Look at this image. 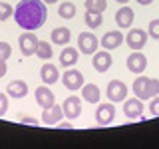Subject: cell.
I'll use <instances>...</instances> for the list:
<instances>
[{
    "label": "cell",
    "instance_id": "6da1fadb",
    "mask_svg": "<svg viewBox=\"0 0 159 149\" xmlns=\"http://www.w3.org/2000/svg\"><path fill=\"white\" fill-rule=\"evenodd\" d=\"M48 18V10L44 0H20L14 10V20L20 28L24 30H34L42 28Z\"/></svg>",
    "mask_w": 159,
    "mask_h": 149
},
{
    "label": "cell",
    "instance_id": "7a4b0ae2",
    "mask_svg": "<svg viewBox=\"0 0 159 149\" xmlns=\"http://www.w3.org/2000/svg\"><path fill=\"white\" fill-rule=\"evenodd\" d=\"M131 89L141 102H145V99H151V97H155L159 93V79L147 78V76H139V78H135Z\"/></svg>",
    "mask_w": 159,
    "mask_h": 149
},
{
    "label": "cell",
    "instance_id": "3957f363",
    "mask_svg": "<svg viewBox=\"0 0 159 149\" xmlns=\"http://www.w3.org/2000/svg\"><path fill=\"white\" fill-rule=\"evenodd\" d=\"M78 46H80V52H82V54L93 56V54L98 52L99 40L96 38V34H93V32H80V36H78Z\"/></svg>",
    "mask_w": 159,
    "mask_h": 149
},
{
    "label": "cell",
    "instance_id": "277c9868",
    "mask_svg": "<svg viewBox=\"0 0 159 149\" xmlns=\"http://www.w3.org/2000/svg\"><path fill=\"white\" fill-rule=\"evenodd\" d=\"M38 36L34 32H30V30H26V32L22 34V36L18 38V46H20V52L24 54V56H32V54H36V48H38Z\"/></svg>",
    "mask_w": 159,
    "mask_h": 149
},
{
    "label": "cell",
    "instance_id": "5b68a950",
    "mask_svg": "<svg viewBox=\"0 0 159 149\" xmlns=\"http://www.w3.org/2000/svg\"><path fill=\"white\" fill-rule=\"evenodd\" d=\"M107 97L111 103L116 102H123V99L127 97V86L121 82V79H111V82L107 84Z\"/></svg>",
    "mask_w": 159,
    "mask_h": 149
},
{
    "label": "cell",
    "instance_id": "8992f818",
    "mask_svg": "<svg viewBox=\"0 0 159 149\" xmlns=\"http://www.w3.org/2000/svg\"><path fill=\"white\" fill-rule=\"evenodd\" d=\"M62 111H64V115L68 119H78L82 115V102H80V97L78 96L66 97L64 103H62Z\"/></svg>",
    "mask_w": 159,
    "mask_h": 149
},
{
    "label": "cell",
    "instance_id": "52a82bcc",
    "mask_svg": "<svg viewBox=\"0 0 159 149\" xmlns=\"http://www.w3.org/2000/svg\"><path fill=\"white\" fill-rule=\"evenodd\" d=\"M125 66H127V70L131 74H143V72H145V68H147V58L143 56L139 50H135L133 54H129V56H127Z\"/></svg>",
    "mask_w": 159,
    "mask_h": 149
},
{
    "label": "cell",
    "instance_id": "ba28073f",
    "mask_svg": "<svg viewBox=\"0 0 159 149\" xmlns=\"http://www.w3.org/2000/svg\"><path fill=\"white\" fill-rule=\"evenodd\" d=\"M111 64H113V60H111L109 50L96 52V54H93V58H92V66H93V70H96V72H99V74L107 72V70L111 68Z\"/></svg>",
    "mask_w": 159,
    "mask_h": 149
},
{
    "label": "cell",
    "instance_id": "9c48e42d",
    "mask_svg": "<svg viewBox=\"0 0 159 149\" xmlns=\"http://www.w3.org/2000/svg\"><path fill=\"white\" fill-rule=\"evenodd\" d=\"M62 82H64V86H66L70 92L82 89V86H84V74L80 72V70H68V72H64Z\"/></svg>",
    "mask_w": 159,
    "mask_h": 149
},
{
    "label": "cell",
    "instance_id": "30bf717a",
    "mask_svg": "<svg viewBox=\"0 0 159 149\" xmlns=\"http://www.w3.org/2000/svg\"><path fill=\"white\" fill-rule=\"evenodd\" d=\"M113 117H116V106H111V103H102V106H98L96 121L99 125H109V123L113 121Z\"/></svg>",
    "mask_w": 159,
    "mask_h": 149
},
{
    "label": "cell",
    "instance_id": "8fae6325",
    "mask_svg": "<svg viewBox=\"0 0 159 149\" xmlns=\"http://www.w3.org/2000/svg\"><path fill=\"white\" fill-rule=\"evenodd\" d=\"M147 44V32H143L141 28H131L127 32V46L131 50H141Z\"/></svg>",
    "mask_w": 159,
    "mask_h": 149
},
{
    "label": "cell",
    "instance_id": "7c38bea8",
    "mask_svg": "<svg viewBox=\"0 0 159 149\" xmlns=\"http://www.w3.org/2000/svg\"><path fill=\"white\" fill-rule=\"evenodd\" d=\"M123 113H125V117H129V119L141 117L143 115V102L137 96L135 97H129L127 102L123 103Z\"/></svg>",
    "mask_w": 159,
    "mask_h": 149
},
{
    "label": "cell",
    "instance_id": "4fadbf2b",
    "mask_svg": "<svg viewBox=\"0 0 159 149\" xmlns=\"http://www.w3.org/2000/svg\"><path fill=\"white\" fill-rule=\"evenodd\" d=\"M34 97H36V102H38V106L40 107H50V106H54L56 103V96H54V92L52 89H48V86H40L36 88V92H34Z\"/></svg>",
    "mask_w": 159,
    "mask_h": 149
},
{
    "label": "cell",
    "instance_id": "5bb4252c",
    "mask_svg": "<svg viewBox=\"0 0 159 149\" xmlns=\"http://www.w3.org/2000/svg\"><path fill=\"white\" fill-rule=\"evenodd\" d=\"M123 34L119 32V30H113V32H106L103 34V38L99 40V44L103 46V50H116L123 44Z\"/></svg>",
    "mask_w": 159,
    "mask_h": 149
},
{
    "label": "cell",
    "instance_id": "9a60e30c",
    "mask_svg": "<svg viewBox=\"0 0 159 149\" xmlns=\"http://www.w3.org/2000/svg\"><path fill=\"white\" fill-rule=\"evenodd\" d=\"M64 111H62V106H50V107H44V113H42V121L46 125H56V123L62 119Z\"/></svg>",
    "mask_w": 159,
    "mask_h": 149
},
{
    "label": "cell",
    "instance_id": "2e32d148",
    "mask_svg": "<svg viewBox=\"0 0 159 149\" xmlns=\"http://www.w3.org/2000/svg\"><path fill=\"white\" fill-rule=\"evenodd\" d=\"M40 78H42V82L46 84V86H52V84H56L60 79V74H58V68L54 66V64L46 62L40 70Z\"/></svg>",
    "mask_w": 159,
    "mask_h": 149
},
{
    "label": "cell",
    "instance_id": "e0dca14e",
    "mask_svg": "<svg viewBox=\"0 0 159 149\" xmlns=\"http://www.w3.org/2000/svg\"><path fill=\"white\" fill-rule=\"evenodd\" d=\"M133 18H135V14L129 6H121L116 12V24L119 28H129L133 24Z\"/></svg>",
    "mask_w": 159,
    "mask_h": 149
},
{
    "label": "cell",
    "instance_id": "ac0fdd59",
    "mask_svg": "<svg viewBox=\"0 0 159 149\" xmlns=\"http://www.w3.org/2000/svg\"><path fill=\"white\" fill-rule=\"evenodd\" d=\"M6 93L14 99H20L28 93V84L22 82V79H14V82H10L6 86Z\"/></svg>",
    "mask_w": 159,
    "mask_h": 149
},
{
    "label": "cell",
    "instance_id": "d6986e66",
    "mask_svg": "<svg viewBox=\"0 0 159 149\" xmlns=\"http://www.w3.org/2000/svg\"><path fill=\"white\" fill-rule=\"evenodd\" d=\"M78 60H80V54H78V50H76V48H64V50H62V54H60V64H62L64 68H72V66H76Z\"/></svg>",
    "mask_w": 159,
    "mask_h": 149
},
{
    "label": "cell",
    "instance_id": "ffe728a7",
    "mask_svg": "<svg viewBox=\"0 0 159 149\" xmlns=\"http://www.w3.org/2000/svg\"><path fill=\"white\" fill-rule=\"evenodd\" d=\"M82 97L89 103H98L99 102V88L96 84H84L82 86Z\"/></svg>",
    "mask_w": 159,
    "mask_h": 149
},
{
    "label": "cell",
    "instance_id": "44dd1931",
    "mask_svg": "<svg viewBox=\"0 0 159 149\" xmlns=\"http://www.w3.org/2000/svg\"><path fill=\"white\" fill-rule=\"evenodd\" d=\"M70 38H72V32H70V28H66V26L54 28V30H52V42H54V44L66 46V44L70 42Z\"/></svg>",
    "mask_w": 159,
    "mask_h": 149
},
{
    "label": "cell",
    "instance_id": "7402d4cb",
    "mask_svg": "<svg viewBox=\"0 0 159 149\" xmlns=\"http://www.w3.org/2000/svg\"><path fill=\"white\" fill-rule=\"evenodd\" d=\"M84 22L89 30H96L103 24V16L102 12H92V10H86V16H84Z\"/></svg>",
    "mask_w": 159,
    "mask_h": 149
},
{
    "label": "cell",
    "instance_id": "603a6c76",
    "mask_svg": "<svg viewBox=\"0 0 159 149\" xmlns=\"http://www.w3.org/2000/svg\"><path fill=\"white\" fill-rule=\"evenodd\" d=\"M58 16L64 18V20H70L76 16V4L74 2H62L58 6Z\"/></svg>",
    "mask_w": 159,
    "mask_h": 149
},
{
    "label": "cell",
    "instance_id": "cb8c5ba5",
    "mask_svg": "<svg viewBox=\"0 0 159 149\" xmlns=\"http://www.w3.org/2000/svg\"><path fill=\"white\" fill-rule=\"evenodd\" d=\"M36 56L40 60H50L52 58V46H50L48 42H42V40H40L38 48H36Z\"/></svg>",
    "mask_w": 159,
    "mask_h": 149
},
{
    "label": "cell",
    "instance_id": "d4e9b609",
    "mask_svg": "<svg viewBox=\"0 0 159 149\" xmlns=\"http://www.w3.org/2000/svg\"><path fill=\"white\" fill-rule=\"evenodd\" d=\"M107 8V0H86V10L92 12H103Z\"/></svg>",
    "mask_w": 159,
    "mask_h": 149
},
{
    "label": "cell",
    "instance_id": "484cf974",
    "mask_svg": "<svg viewBox=\"0 0 159 149\" xmlns=\"http://www.w3.org/2000/svg\"><path fill=\"white\" fill-rule=\"evenodd\" d=\"M10 16H14V8L10 6V4H6V2H0V22L8 20Z\"/></svg>",
    "mask_w": 159,
    "mask_h": 149
},
{
    "label": "cell",
    "instance_id": "4316f807",
    "mask_svg": "<svg viewBox=\"0 0 159 149\" xmlns=\"http://www.w3.org/2000/svg\"><path fill=\"white\" fill-rule=\"evenodd\" d=\"M12 54V46L8 42H0V60H8Z\"/></svg>",
    "mask_w": 159,
    "mask_h": 149
},
{
    "label": "cell",
    "instance_id": "83f0119b",
    "mask_svg": "<svg viewBox=\"0 0 159 149\" xmlns=\"http://www.w3.org/2000/svg\"><path fill=\"white\" fill-rule=\"evenodd\" d=\"M8 111V93H0V117H4Z\"/></svg>",
    "mask_w": 159,
    "mask_h": 149
},
{
    "label": "cell",
    "instance_id": "f1b7e54d",
    "mask_svg": "<svg viewBox=\"0 0 159 149\" xmlns=\"http://www.w3.org/2000/svg\"><path fill=\"white\" fill-rule=\"evenodd\" d=\"M149 36L159 40V20H151L149 22Z\"/></svg>",
    "mask_w": 159,
    "mask_h": 149
},
{
    "label": "cell",
    "instance_id": "f546056e",
    "mask_svg": "<svg viewBox=\"0 0 159 149\" xmlns=\"http://www.w3.org/2000/svg\"><path fill=\"white\" fill-rule=\"evenodd\" d=\"M149 111H151V115H159V97H151V103H149Z\"/></svg>",
    "mask_w": 159,
    "mask_h": 149
},
{
    "label": "cell",
    "instance_id": "4dcf8cb0",
    "mask_svg": "<svg viewBox=\"0 0 159 149\" xmlns=\"http://www.w3.org/2000/svg\"><path fill=\"white\" fill-rule=\"evenodd\" d=\"M20 123H26V125H38L40 121L34 115H22V117H20Z\"/></svg>",
    "mask_w": 159,
    "mask_h": 149
},
{
    "label": "cell",
    "instance_id": "1f68e13d",
    "mask_svg": "<svg viewBox=\"0 0 159 149\" xmlns=\"http://www.w3.org/2000/svg\"><path fill=\"white\" fill-rule=\"evenodd\" d=\"M8 72V66H6V60H0V78H4Z\"/></svg>",
    "mask_w": 159,
    "mask_h": 149
},
{
    "label": "cell",
    "instance_id": "d6a6232c",
    "mask_svg": "<svg viewBox=\"0 0 159 149\" xmlns=\"http://www.w3.org/2000/svg\"><path fill=\"white\" fill-rule=\"evenodd\" d=\"M56 125H58V129H74V125H72V123H64L62 119H60V121L56 123Z\"/></svg>",
    "mask_w": 159,
    "mask_h": 149
},
{
    "label": "cell",
    "instance_id": "836d02e7",
    "mask_svg": "<svg viewBox=\"0 0 159 149\" xmlns=\"http://www.w3.org/2000/svg\"><path fill=\"white\" fill-rule=\"evenodd\" d=\"M153 0H137V4H141V6H149Z\"/></svg>",
    "mask_w": 159,
    "mask_h": 149
},
{
    "label": "cell",
    "instance_id": "e575fe53",
    "mask_svg": "<svg viewBox=\"0 0 159 149\" xmlns=\"http://www.w3.org/2000/svg\"><path fill=\"white\" fill-rule=\"evenodd\" d=\"M44 2H46V4H56L58 0H44Z\"/></svg>",
    "mask_w": 159,
    "mask_h": 149
},
{
    "label": "cell",
    "instance_id": "d590c367",
    "mask_svg": "<svg viewBox=\"0 0 159 149\" xmlns=\"http://www.w3.org/2000/svg\"><path fill=\"white\" fill-rule=\"evenodd\" d=\"M116 2H119V4H127L129 0H116Z\"/></svg>",
    "mask_w": 159,
    "mask_h": 149
}]
</instances>
